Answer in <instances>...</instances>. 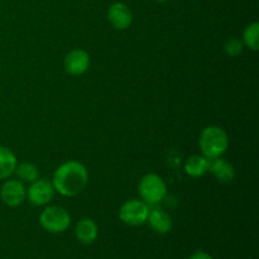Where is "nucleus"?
<instances>
[{"instance_id":"1","label":"nucleus","mask_w":259,"mask_h":259,"mask_svg":"<svg viewBox=\"0 0 259 259\" xmlns=\"http://www.w3.org/2000/svg\"><path fill=\"white\" fill-rule=\"evenodd\" d=\"M89 181L86 167L78 161H67L56 168L52 186L56 192L66 197H73L82 192Z\"/></svg>"},{"instance_id":"2","label":"nucleus","mask_w":259,"mask_h":259,"mask_svg":"<svg viewBox=\"0 0 259 259\" xmlns=\"http://www.w3.org/2000/svg\"><path fill=\"white\" fill-rule=\"evenodd\" d=\"M199 146L202 156L207 159L222 157L229 147V137L227 132L217 125H210L201 132Z\"/></svg>"},{"instance_id":"3","label":"nucleus","mask_w":259,"mask_h":259,"mask_svg":"<svg viewBox=\"0 0 259 259\" xmlns=\"http://www.w3.org/2000/svg\"><path fill=\"white\" fill-rule=\"evenodd\" d=\"M138 192L141 199L146 204L156 205L166 197L167 186L161 176L156 174H148L142 177L139 181Z\"/></svg>"},{"instance_id":"4","label":"nucleus","mask_w":259,"mask_h":259,"mask_svg":"<svg viewBox=\"0 0 259 259\" xmlns=\"http://www.w3.org/2000/svg\"><path fill=\"white\" fill-rule=\"evenodd\" d=\"M39 223L45 230L53 234L63 233L71 224V217L61 206H47L39 215Z\"/></svg>"},{"instance_id":"5","label":"nucleus","mask_w":259,"mask_h":259,"mask_svg":"<svg viewBox=\"0 0 259 259\" xmlns=\"http://www.w3.org/2000/svg\"><path fill=\"white\" fill-rule=\"evenodd\" d=\"M149 205L143 200H128L121 205L119 210V218L124 224L129 227H139L147 223L149 215Z\"/></svg>"},{"instance_id":"6","label":"nucleus","mask_w":259,"mask_h":259,"mask_svg":"<svg viewBox=\"0 0 259 259\" xmlns=\"http://www.w3.org/2000/svg\"><path fill=\"white\" fill-rule=\"evenodd\" d=\"M0 197L7 206L17 207L27 199V189L20 180L8 179L0 190Z\"/></svg>"},{"instance_id":"7","label":"nucleus","mask_w":259,"mask_h":259,"mask_svg":"<svg viewBox=\"0 0 259 259\" xmlns=\"http://www.w3.org/2000/svg\"><path fill=\"white\" fill-rule=\"evenodd\" d=\"M55 192L52 182L38 179L28 187L27 199L34 206H45V205L50 204L51 200L55 196Z\"/></svg>"},{"instance_id":"8","label":"nucleus","mask_w":259,"mask_h":259,"mask_svg":"<svg viewBox=\"0 0 259 259\" xmlns=\"http://www.w3.org/2000/svg\"><path fill=\"white\" fill-rule=\"evenodd\" d=\"M90 67V55L85 50L76 48L70 51L63 60V68L71 76H81Z\"/></svg>"},{"instance_id":"9","label":"nucleus","mask_w":259,"mask_h":259,"mask_svg":"<svg viewBox=\"0 0 259 259\" xmlns=\"http://www.w3.org/2000/svg\"><path fill=\"white\" fill-rule=\"evenodd\" d=\"M108 17L109 23L111 27L116 30H125L133 23V13H132L131 8L124 3H113L108 9Z\"/></svg>"},{"instance_id":"10","label":"nucleus","mask_w":259,"mask_h":259,"mask_svg":"<svg viewBox=\"0 0 259 259\" xmlns=\"http://www.w3.org/2000/svg\"><path fill=\"white\" fill-rule=\"evenodd\" d=\"M209 172L223 184H230L235 179L234 166L222 157L209 159Z\"/></svg>"},{"instance_id":"11","label":"nucleus","mask_w":259,"mask_h":259,"mask_svg":"<svg viewBox=\"0 0 259 259\" xmlns=\"http://www.w3.org/2000/svg\"><path fill=\"white\" fill-rule=\"evenodd\" d=\"M147 222H148L149 227L158 234H167L168 232H171L172 227H174L171 217L161 209L149 210Z\"/></svg>"},{"instance_id":"12","label":"nucleus","mask_w":259,"mask_h":259,"mask_svg":"<svg viewBox=\"0 0 259 259\" xmlns=\"http://www.w3.org/2000/svg\"><path fill=\"white\" fill-rule=\"evenodd\" d=\"M98 225L93 219H89V218L81 219L75 228V234L78 242L86 245L95 242L96 238H98Z\"/></svg>"},{"instance_id":"13","label":"nucleus","mask_w":259,"mask_h":259,"mask_svg":"<svg viewBox=\"0 0 259 259\" xmlns=\"http://www.w3.org/2000/svg\"><path fill=\"white\" fill-rule=\"evenodd\" d=\"M185 172L192 179H199L209 172V159L204 156L194 154L185 161Z\"/></svg>"},{"instance_id":"14","label":"nucleus","mask_w":259,"mask_h":259,"mask_svg":"<svg viewBox=\"0 0 259 259\" xmlns=\"http://www.w3.org/2000/svg\"><path fill=\"white\" fill-rule=\"evenodd\" d=\"M17 156L7 147L0 146V180H8L17 168Z\"/></svg>"},{"instance_id":"15","label":"nucleus","mask_w":259,"mask_h":259,"mask_svg":"<svg viewBox=\"0 0 259 259\" xmlns=\"http://www.w3.org/2000/svg\"><path fill=\"white\" fill-rule=\"evenodd\" d=\"M14 174H17L18 179L20 181L25 182H34L35 180L39 179V171H38V167L35 164L29 163V162H23V163L17 164V168H15Z\"/></svg>"},{"instance_id":"16","label":"nucleus","mask_w":259,"mask_h":259,"mask_svg":"<svg viewBox=\"0 0 259 259\" xmlns=\"http://www.w3.org/2000/svg\"><path fill=\"white\" fill-rule=\"evenodd\" d=\"M259 24L257 22L247 25L243 30V45L247 46L249 50L258 51L259 50Z\"/></svg>"},{"instance_id":"17","label":"nucleus","mask_w":259,"mask_h":259,"mask_svg":"<svg viewBox=\"0 0 259 259\" xmlns=\"http://www.w3.org/2000/svg\"><path fill=\"white\" fill-rule=\"evenodd\" d=\"M243 48H244V45L242 40H239L238 38H230L225 43L224 52L229 57H237V56L242 55Z\"/></svg>"},{"instance_id":"18","label":"nucleus","mask_w":259,"mask_h":259,"mask_svg":"<svg viewBox=\"0 0 259 259\" xmlns=\"http://www.w3.org/2000/svg\"><path fill=\"white\" fill-rule=\"evenodd\" d=\"M189 259H212L211 255L206 252H202V250H199V252L194 253Z\"/></svg>"},{"instance_id":"19","label":"nucleus","mask_w":259,"mask_h":259,"mask_svg":"<svg viewBox=\"0 0 259 259\" xmlns=\"http://www.w3.org/2000/svg\"><path fill=\"white\" fill-rule=\"evenodd\" d=\"M157 2H158V3H166V2H168V0H157Z\"/></svg>"}]
</instances>
